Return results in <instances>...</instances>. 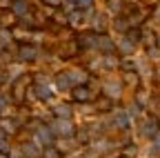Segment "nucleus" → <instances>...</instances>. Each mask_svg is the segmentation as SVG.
Segmentation results:
<instances>
[{"label": "nucleus", "mask_w": 160, "mask_h": 158, "mask_svg": "<svg viewBox=\"0 0 160 158\" xmlns=\"http://www.w3.org/2000/svg\"><path fill=\"white\" fill-rule=\"evenodd\" d=\"M51 131H56L58 136H73V125L67 120V118H58V120L51 125Z\"/></svg>", "instance_id": "1"}, {"label": "nucleus", "mask_w": 160, "mask_h": 158, "mask_svg": "<svg viewBox=\"0 0 160 158\" xmlns=\"http://www.w3.org/2000/svg\"><path fill=\"white\" fill-rule=\"evenodd\" d=\"M73 98H76V100L78 103H87V100H91V89L89 87H82V85H80V87H73Z\"/></svg>", "instance_id": "2"}, {"label": "nucleus", "mask_w": 160, "mask_h": 158, "mask_svg": "<svg viewBox=\"0 0 160 158\" xmlns=\"http://www.w3.org/2000/svg\"><path fill=\"white\" fill-rule=\"evenodd\" d=\"M36 138L40 140V145H45V147H49V145L53 143V134H51L47 127H40V129L36 131Z\"/></svg>", "instance_id": "3"}, {"label": "nucleus", "mask_w": 160, "mask_h": 158, "mask_svg": "<svg viewBox=\"0 0 160 158\" xmlns=\"http://www.w3.org/2000/svg\"><path fill=\"white\" fill-rule=\"evenodd\" d=\"M18 58H20L22 63H29V60H33V58H36V49H33L31 45H22V47H20V51H18Z\"/></svg>", "instance_id": "4"}, {"label": "nucleus", "mask_w": 160, "mask_h": 158, "mask_svg": "<svg viewBox=\"0 0 160 158\" xmlns=\"http://www.w3.org/2000/svg\"><path fill=\"white\" fill-rule=\"evenodd\" d=\"M11 13L13 16H27V3H25V0H13Z\"/></svg>", "instance_id": "5"}, {"label": "nucleus", "mask_w": 160, "mask_h": 158, "mask_svg": "<svg viewBox=\"0 0 160 158\" xmlns=\"http://www.w3.org/2000/svg\"><path fill=\"white\" fill-rule=\"evenodd\" d=\"M142 134H145V136H156V134H158V123H156V118H149V120L142 125Z\"/></svg>", "instance_id": "6"}, {"label": "nucleus", "mask_w": 160, "mask_h": 158, "mask_svg": "<svg viewBox=\"0 0 160 158\" xmlns=\"http://www.w3.org/2000/svg\"><path fill=\"white\" fill-rule=\"evenodd\" d=\"M56 83H58V87H60V89H67V87H71V85H73V78H71V74H69V71H65V74H60V76H58V80H56Z\"/></svg>", "instance_id": "7"}, {"label": "nucleus", "mask_w": 160, "mask_h": 158, "mask_svg": "<svg viewBox=\"0 0 160 158\" xmlns=\"http://www.w3.org/2000/svg\"><path fill=\"white\" fill-rule=\"evenodd\" d=\"M36 96L42 98V100H49V98H51V89L47 85H42V83H38L36 85Z\"/></svg>", "instance_id": "8"}, {"label": "nucleus", "mask_w": 160, "mask_h": 158, "mask_svg": "<svg viewBox=\"0 0 160 158\" xmlns=\"http://www.w3.org/2000/svg\"><path fill=\"white\" fill-rule=\"evenodd\" d=\"M102 89H105V96L113 98V96H118V91H120V83H105Z\"/></svg>", "instance_id": "9"}, {"label": "nucleus", "mask_w": 160, "mask_h": 158, "mask_svg": "<svg viewBox=\"0 0 160 158\" xmlns=\"http://www.w3.org/2000/svg\"><path fill=\"white\" fill-rule=\"evenodd\" d=\"M22 154H25L27 158H40V151H38V147H36L33 143H27V145H22Z\"/></svg>", "instance_id": "10"}, {"label": "nucleus", "mask_w": 160, "mask_h": 158, "mask_svg": "<svg viewBox=\"0 0 160 158\" xmlns=\"http://www.w3.org/2000/svg\"><path fill=\"white\" fill-rule=\"evenodd\" d=\"M27 91V80H20V83H16L13 85V94H16V98H18V100H22V94Z\"/></svg>", "instance_id": "11"}, {"label": "nucleus", "mask_w": 160, "mask_h": 158, "mask_svg": "<svg viewBox=\"0 0 160 158\" xmlns=\"http://www.w3.org/2000/svg\"><path fill=\"white\" fill-rule=\"evenodd\" d=\"M53 111H56L58 118H69V116H71V107H69V105H56Z\"/></svg>", "instance_id": "12"}, {"label": "nucleus", "mask_w": 160, "mask_h": 158, "mask_svg": "<svg viewBox=\"0 0 160 158\" xmlns=\"http://www.w3.org/2000/svg\"><path fill=\"white\" fill-rule=\"evenodd\" d=\"M96 40H98L96 33H85V36H80V45H85V47H93Z\"/></svg>", "instance_id": "13"}, {"label": "nucleus", "mask_w": 160, "mask_h": 158, "mask_svg": "<svg viewBox=\"0 0 160 158\" xmlns=\"http://www.w3.org/2000/svg\"><path fill=\"white\" fill-rule=\"evenodd\" d=\"M98 47L102 49L105 54H109V51H113V45H111V40L107 36H102V38H98Z\"/></svg>", "instance_id": "14"}, {"label": "nucleus", "mask_w": 160, "mask_h": 158, "mask_svg": "<svg viewBox=\"0 0 160 158\" xmlns=\"http://www.w3.org/2000/svg\"><path fill=\"white\" fill-rule=\"evenodd\" d=\"M105 23H107V18H105L102 13H98V16L93 18V29H96V31H105V27H107Z\"/></svg>", "instance_id": "15"}, {"label": "nucleus", "mask_w": 160, "mask_h": 158, "mask_svg": "<svg viewBox=\"0 0 160 158\" xmlns=\"http://www.w3.org/2000/svg\"><path fill=\"white\" fill-rule=\"evenodd\" d=\"M118 47H120V51H122V54H131V51H133V43L129 40L127 36L122 38V40H120V45H118Z\"/></svg>", "instance_id": "16"}, {"label": "nucleus", "mask_w": 160, "mask_h": 158, "mask_svg": "<svg viewBox=\"0 0 160 158\" xmlns=\"http://www.w3.org/2000/svg\"><path fill=\"white\" fill-rule=\"evenodd\" d=\"M113 120H116V125H118V127H127V125H129V118H127V114H125V111L116 114V116H113Z\"/></svg>", "instance_id": "17"}, {"label": "nucleus", "mask_w": 160, "mask_h": 158, "mask_svg": "<svg viewBox=\"0 0 160 158\" xmlns=\"http://www.w3.org/2000/svg\"><path fill=\"white\" fill-rule=\"evenodd\" d=\"M9 25H13V13H2L0 16V27L7 29Z\"/></svg>", "instance_id": "18"}, {"label": "nucleus", "mask_w": 160, "mask_h": 158, "mask_svg": "<svg viewBox=\"0 0 160 158\" xmlns=\"http://www.w3.org/2000/svg\"><path fill=\"white\" fill-rule=\"evenodd\" d=\"M116 29L122 31V33H127L129 31V20H125V18H116Z\"/></svg>", "instance_id": "19"}, {"label": "nucleus", "mask_w": 160, "mask_h": 158, "mask_svg": "<svg viewBox=\"0 0 160 158\" xmlns=\"http://www.w3.org/2000/svg\"><path fill=\"white\" fill-rule=\"evenodd\" d=\"M76 7H78L80 11H89V9L93 7V0H78V3H76Z\"/></svg>", "instance_id": "20"}, {"label": "nucleus", "mask_w": 160, "mask_h": 158, "mask_svg": "<svg viewBox=\"0 0 160 158\" xmlns=\"http://www.w3.org/2000/svg\"><path fill=\"white\" fill-rule=\"evenodd\" d=\"M9 151V143H7V138L2 136V129H0V154H7Z\"/></svg>", "instance_id": "21"}, {"label": "nucleus", "mask_w": 160, "mask_h": 158, "mask_svg": "<svg viewBox=\"0 0 160 158\" xmlns=\"http://www.w3.org/2000/svg\"><path fill=\"white\" fill-rule=\"evenodd\" d=\"M9 40H11V33L7 29H0V45H9Z\"/></svg>", "instance_id": "22"}, {"label": "nucleus", "mask_w": 160, "mask_h": 158, "mask_svg": "<svg viewBox=\"0 0 160 158\" xmlns=\"http://www.w3.org/2000/svg\"><path fill=\"white\" fill-rule=\"evenodd\" d=\"M120 67H122L125 71H133V69H136V63L127 58V60H122V63H120Z\"/></svg>", "instance_id": "23"}, {"label": "nucleus", "mask_w": 160, "mask_h": 158, "mask_svg": "<svg viewBox=\"0 0 160 158\" xmlns=\"http://www.w3.org/2000/svg\"><path fill=\"white\" fill-rule=\"evenodd\" d=\"M2 129H5V131H7V134H11V131H13V129H16V125H13V123H11V120H2Z\"/></svg>", "instance_id": "24"}, {"label": "nucleus", "mask_w": 160, "mask_h": 158, "mask_svg": "<svg viewBox=\"0 0 160 158\" xmlns=\"http://www.w3.org/2000/svg\"><path fill=\"white\" fill-rule=\"evenodd\" d=\"M62 3H65V11H73L78 0H62Z\"/></svg>", "instance_id": "25"}, {"label": "nucleus", "mask_w": 160, "mask_h": 158, "mask_svg": "<svg viewBox=\"0 0 160 158\" xmlns=\"http://www.w3.org/2000/svg\"><path fill=\"white\" fill-rule=\"evenodd\" d=\"M45 158H60V154H58L53 147H49V149L45 151Z\"/></svg>", "instance_id": "26"}, {"label": "nucleus", "mask_w": 160, "mask_h": 158, "mask_svg": "<svg viewBox=\"0 0 160 158\" xmlns=\"http://www.w3.org/2000/svg\"><path fill=\"white\" fill-rule=\"evenodd\" d=\"M133 154H136V147H133V145H127V147H125V158H131Z\"/></svg>", "instance_id": "27"}, {"label": "nucleus", "mask_w": 160, "mask_h": 158, "mask_svg": "<svg viewBox=\"0 0 160 158\" xmlns=\"http://www.w3.org/2000/svg\"><path fill=\"white\" fill-rule=\"evenodd\" d=\"M105 67H109V69H113V67H116V60H113L111 56H107V58H105Z\"/></svg>", "instance_id": "28"}, {"label": "nucleus", "mask_w": 160, "mask_h": 158, "mask_svg": "<svg viewBox=\"0 0 160 158\" xmlns=\"http://www.w3.org/2000/svg\"><path fill=\"white\" fill-rule=\"evenodd\" d=\"M98 107H100V109H105V111H107V109L111 107V100H100V103H98Z\"/></svg>", "instance_id": "29"}, {"label": "nucleus", "mask_w": 160, "mask_h": 158, "mask_svg": "<svg viewBox=\"0 0 160 158\" xmlns=\"http://www.w3.org/2000/svg\"><path fill=\"white\" fill-rule=\"evenodd\" d=\"M2 107H5V98H2V96H0V109H2Z\"/></svg>", "instance_id": "30"}, {"label": "nucleus", "mask_w": 160, "mask_h": 158, "mask_svg": "<svg viewBox=\"0 0 160 158\" xmlns=\"http://www.w3.org/2000/svg\"><path fill=\"white\" fill-rule=\"evenodd\" d=\"M47 3H49V5H58V3H60V0H47Z\"/></svg>", "instance_id": "31"}, {"label": "nucleus", "mask_w": 160, "mask_h": 158, "mask_svg": "<svg viewBox=\"0 0 160 158\" xmlns=\"http://www.w3.org/2000/svg\"><path fill=\"white\" fill-rule=\"evenodd\" d=\"M0 158H7V156H5V154H0Z\"/></svg>", "instance_id": "32"}]
</instances>
